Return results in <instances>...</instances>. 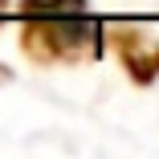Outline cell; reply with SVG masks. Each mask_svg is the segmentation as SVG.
Segmentation results:
<instances>
[{"label": "cell", "instance_id": "6da1fadb", "mask_svg": "<svg viewBox=\"0 0 159 159\" xmlns=\"http://www.w3.org/2000/svg\"><path fill=\"white\" fill-rule=\"evenodd\" d=\"M102 25L86 0H20V49L37 66L98 61Z\"/></svg>", "mask_w": 159, "mask_h": 159}, {"label": "cell", "instance_id": "7a4b0ae2", "mask_svg": "<svg viewBox=\"0 0 159 159\" xmlns=\"http://www.w3.org/2000/svg\"><path fill=\"white\" fill-rule=\"evenodd\" d=\"M110 37V45L118 49V61L122 70L131 74V82L139 86H151L159 78V41L139 25H114V29H102Z\"/></svg>", "mask_w": 159, "mask_h": 159}, {"label": "cell", "instance_id": "3957f363", "mask_svg": "<svg viewBox=\"0 0 159 159\" xmlns=\"http://www.w3.org/2000/svg\"><path fill=\"white\" fill-rule=\"evenodd\" d=\"M0 16H4V0H0Z\"/></svg>", "mask_w": 159, "mask_h": 159}]
</instances>
